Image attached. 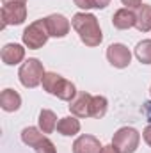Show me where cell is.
Returning a JSON list of instances; mask_svg holds the SVG:
<instances>
[{
  "mask_svg": "<svg viewBox=\"0 0 151 153\" xmlns=\"http://www.w3.org/2000/svg\"><path fill=\"white\" fill-rule=\"evenodd\" d=\"M41 84H43V89L48 94H53V96H57L62 102H71L76 96L75 84L70 82V80H66L64 76H61L55 71H46Z\"/></svg>",
  "mask_w": 151,
  "mask_h": 153,
  "instance_id": "7a4b0ae2",
  "label": "cell"
},
{
  "mask_svg": "<svg viewBox=\"0 0 151 153\" xmlns=\"http://www.w3.org/2000/svg\"><path fill=\"white\" fill-rule=\"evenodd\" d=\"M135 57L142 64H151V39H142L135 46Z\"/></svg>",
  "mask_w": 151,
  "mask_h": 153,
  "instance_id": "d6986e66",
  "label": "cell"
},
{
  "mask_svg": "<svg viewBox=\"0 0 151 153\" xmlns=\"http://www.w3.org/2000/svg\"><path fill=\"white\" fill-rule=\"evenodd\" d=\"M44 68H43V62L36 59V57H30L27 59L21 66H20V71H18V76H20V82L23 87L27 89H34L38 87L39 84L43 82V76H44Z\"/></svg>",
  "mask_w": 151,
  "mask_h": 153,
  "instance_id": "3957f363",
  "label": "cell"
},
{
  "mask_svg": "<svg viewBox=\"0 0 151 153\" xmlns=\"http://www.w3.org/2000/svg\"><path fill=\"white\" fill-rule=\"evenodd\" d=\"M91 102H93V94H89L85 91L78 93L68 105L71 116H75V117H91Z\"/></svg>",
  "mask_w": 151,
  "mask_h": 153,
  "instance_id": "9c48e42d",
  "label": "cell"
},
{
  "mask_svg": "<svg viewBox=\"0 0 151 153\" xmlns=\"http://www.w3.org/2000/svg\"><path fill=\"white\" fill-rule=\"evenodd\" d=\"M112 25L119 30H126L135 27V13L128 7H123L119 11H115L112 16Z\"/></svg>",
  "mask_w": 151,
  "mask_h": 153,
  "instance_id": "7c38bea8",
  "label": "cell"
},
{
  "mask_svg": "<svg viewBox=\"0 0 151 153\" xmlns=\"http://www.w3.org/2000/svg\"><path fill=\"white\" fill-rule=\"evenodd\" d=\"M107 59L114 68L123 70V68H128V64L132 62V52L123 43H112L107 48Z\"/></svg>",
  "mask_w": 151,
  "mask_h": 153,
  "instance_id": "52a82bcc",
  "label": "cell"
},
{
  "mask_svg": "<svg viewBox=\"0 0 151 153\" xmlns=\"http://www.w3.org/2000/svg\"><path fill=\"white\" fill-rule=\"evenodd\" d=\"M2 4H27V0H2Z\"/></svg>",
  "mask_w": 151,
  "mask_h": 153,
  "instance_id": "4316f807",
  "label": "cell"
},
{
  "mask_svg": "<svg viewBox=\"0 0 151 153\" xmlns=\"http://www.w3.org/2000/svg\"><path fill=\"white\" fill-rule=\"evenodd\" d=\"M34 150H36V153H57V150H55V144H53V143H52L46 135H44V139L39 143Z\"/></svg>",
  "mask_w": 151,
  "mask_h": 153,
  "instance_id": "ffe728a7",
  "label": "cell"
},
{
  "mask_svg": "<svg viewBox=\"0 0 151 153\" xmlns=\"http://www.w3.org/2000/svg\"><path fill=\"white\" fill-rule=\"evenodd\" d=\"M43 139H44V134L38 126H27V128L21 130V141L30 148H36Z\"/></svg>",
  "mask_w": 151,
  "mask_h": 153,
  "instance_id": "e0dca14e",
  "label": "cell"
},
{
  "mask_svg": "<svg viewBox=\"0 0 151 153\" xmlns=\"http://www.w3.org/2000/svg\"><path fill=\"white\" fill-rule=\"evenodd\" d=\"M73 2H75L76 7H80V9H84V11L94 7V0H73Z\"/></svg>",
  "mask_w": 151,
  "mask_h": 153,
  "instance_id": "44dd1931",
  "label": "cell"
},
{
  "mask_svg": "<svg viewBox=\"0 0 151 153\" xmlns=\"http://www.w3.org/2000/svg\"><path fill=\"white\" fill-rule=\"evenodd\" d=\"M38 123H39V128L43 134H52L55 128H57V116L53 111L50 109H43L39 112V117H38Z\"/></svg>",
  "mask_w": 151,
  "mask_h": 153,
  "instance_id": "2e32d148",
  "label": "cell"
},
{
  "mask_svg": "<svg viewBox=\"0 0 151 153\" xmlns=\"http://www.w3.org/2000/svg\"><path fill=\"white\" fill-rule=\"evenodd\" d=\"M71 25L76 30L80 41L89 48L100 46V43L103 41V34H101L98 18L91 13H76L71 18Z\"/></svg>",
  "mask_w": 151,
  "mask_h": 153,
  "instance_id": "6da1fadb",
  "label": "cell"
},
{
  "mask_svg": "<svg viewBox=\"0 0 151 153\" xmlns=\"http://www.w3.org/2000/svg\"><path fill=\"white\" fill-rule=\"evenodd\" d=\"M141 143V134L132 126L119 128L112 137V144L121 153H135Z\"/></svg>",
  "mask_w": 151,
  "mask_h": 153,
  "instance_id": "5b68a950",
  "label": "cell"
},
{
  "mask_svg": "<svg viewBox=\"0 0 151 153\" xmlns=\"http://www.w3.org/2000/svg\"><path fill=\"white\" fill-rule=\"evenodd\" d=\"M100 139L89 134H84L73 143V153H100L101 152Z\"/></svg>",
  "mask_w": 151,
  "mask_h": 153,
  "instance_id": "30bf717a",
  "label": "cell"
},
{
  "mask_svg": "<svg viewBox=\"0 0 151 153\" xmlns=\"http://www.w3.org/2000/svg\"><path fill=\"white\" fill-rule=\"evenodd\" d=\"M110 4V0H94V9H105Z\"/></svg>",
  "mask_w": 151,
  "mask_h": 153,
  "instance_id": "484cf974",
  "label": "cell"
},
{
  "mask_svg": "<svg viewBox=\"0 0 151 153\" xmlns=\"http://www.w3.org/2000/svg\"><path fill=\"white\" fill-rule=\"evenodd\" d=\"M0 107L5 112H16L21 107V96L14 89H4L0 94Z\"/></svg>",
  "mask_w": 151,
  "mask_h": 153,
  "instance_id": "4fadbf2b",
  "label": "cell"
},
{
  "mask_svg": "<svg viewBox=\"0 0 151 153\" xmlns=\"http://www.w3.org/2000/svg\"><path fill=\"white\" fill-rule=\"evenodd\" d=\"M57 132L64 137H71L80 132V121L75 116H68V117H61L57 123Z\"/></svg>",
  "mask_w": 151,
  "mask_h": 153,
  "instance_id": "9a60e30c",
  "label": "cell"
},
{
  "mask_svg": "<svg viewBox=\"0 0 151 153\" xmlns=\"http://www.w3.org/2000/svg\"><path fill=\"white\" fill-rule=\"evenodd\" d=\"M2 61L4 64L7 66H14V64H20L23 59H25V48L18 43H7L4 48H2Z\"/></svg>",
  "mask_w": 151,
  "mask_h": 153,
  "instance_id": "8fae6325",
  "label": "cell"
},
{
  "mask_svg": "<svg viewBox=\"0 0 151 153\" xmlns=\"http://www.w3.org/2000/svg\"><path fill=\"white\" fill-rule=\"evenodd\" d=\"M135 29L139 32H150L151 30V5L142 4L135 11Z\"/></svg>",
  "mask_w": 151,
  "mask_h": 153,
  "instance_id": "5bb4252c",
  "label": "cell"
},
{
  "mask_svg": "<svg viewBox=\"0 0 151 153\" xmlns=\"http://www.w3.org/2000/svg\"><path fill=\"white\" fill-rule=\"evenodd\" d=\"M100 153H121V152H119L114 144H107V146H103V148H101V152H100Z\"/></svg>",
  "mask_w": 151,
  "mask_h": 153,
  "instance_id": "d4e9b609",
  "label": "cell"
},
{
  "mask_svg": "<svg viewBox=\"0 0 151 153\" xmlns=\"http://www.w3.org/2000/svg\"><path fill=\"white\" fill-rule=\"evenodd\" d=\"M27 20L25 4H5L2 5V29L7 25H21Z\"/></svg>",
  "mask_w": 151,
  "mask_h": 153,
  "instance_id": "8992f818",
  "label": "cell"
},
{
  "mask_svg": "<svg viewBox=\"0 0 151 153\" xmlns=\"http://www.w3.org/2000/svg\"><path fill=\"white\" fill-rule=\"evenodd\" d=\"M142 114L146 116V119L151 123V102H144V105H142Z\"/></svg>",
  "mask_w": 151,
  "mask_h": 153,
  "instance_id": "cb8c5ba5",
  "label": "cell"
},
{
  "mask_svg": "<svg viewBox=\"0 0 151 153\" xmlns=\"http://www.w3.org/2000/svg\"><path fill=\"white\" fill-rule=\"evenodd\" d=\"M142 137H144V141H146V144L151 148V123L144 128V132H142Z\"/></svg>",
  "mask_w": 151,
  "mask_h": 153,
  "instance_id": "603a6c76",
  "label": "cell"
},
{
  "mask_svg": "<svg viewBox=\"0 0 151 153\" xmlns=\"http://www.w3.org/2000/svg\"><path fill=\"white\" fill-rule=\"evenodd\" d=\"M121 2H123V5H126L128 9H137V7L142 5V0H121Z\"/></svg>",
  "mask_w": 151,
  "mask_h": 153,
  "instance_id": "7402d4cb",
  "label": "cell"
},
{
  "mask_svg": "<svg viewBox=\"0 0 151 153\" xmlns=\"http://www.w3.org/2000/svg\"><path fill=\"white\" fill-rule=\"evenodd\" d=\"M107 109H109V100L105 96H101V94L93 96V102H91V117L101 119L103 116L107 114Z\"/></svg>",
  "mask_w": 151,
  "mask_h": 153,
  "instance_id": "ac0fdd59",
  "label": "cell"
},
{
  "mask_svg": "<svg viewBox=\"0 0 151 153\" xmlns=\"http://www.w3.org/2000/svg\"><path fill=\"white\" fill-rule=\"evenodd\" d=\"M150 93H151V89H150Z\"/></svg>",
  "mask_w": 151,
  "mask_h": 153,
  "instance_id": "83f0119b",
  "label": "cell"
},
{
  "mask_svg": "<svg viewBox=\"0 0 151 153\" xmlns=\"http://www.w3.org/2000/svg\"><path fill=\"white\" fill-rule=\"evenodd\" d=\"M44 23H46V29H48V34L52 38H66L68 32H70V20L62 14H50L44 18Z\"/></svg>",
  "mask_w": 151,
  "mask_h": 153,
  "instance_id": "ba28073f",
  "label": "cell"
},
{
  "mask_svg": "<svg viewBox=\"0 0 151 153\" xmlns=\"http://www.w3.org/2000/svg\"><path fill=\"white\" fill-rule=\"evenodd\" d=\"M50 38L48 34V29H46V23H44V18L32 22L21 34V41L27 48L30 50H39L46 45V41Z\"/></svg>",
  "mask_w": 151,
  "mask_h": 153,
  "instance_id": "277c9868",
  "label": "cell"
}]
</instances>
